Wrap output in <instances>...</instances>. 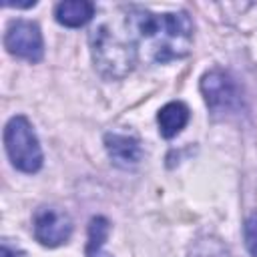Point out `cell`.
Here are the masks:
<instances>
[{
	"label": "cell",
	"instance_id": "6da1fadb",
	"mask_svg": "<svg viewBox=\"0 0 257 257\" xmlns=\"http://www.w3.org/2000/svg\"><path fill=\"white\" fill-rule=\"evenodd\" d=\"M122 26L137 54L155 64L187 56L193 44V22L187 12L157 14L145 8H128Z\"/></svg>",
	"mask_w": 257,
	"mask_h": 257
},
{
	"label": "cell",
	"instance_id": "7a4b0ae2",
	"mask_svg": "<svg viewBox=\"0 0 257 257\" xmlns=\"http://www.w3.org/2000/svg\"><path fill=\"white\" fill-rule=\"evenodd\" d=\"M90 50L94 58V66L106 78H122L126 76L137 60L139 54L120 22H102L90 32Z\"/></svg>",
	"mask_w": 257,
	"mask_h": 257
},
{
	"label": "cell",
	"instance_id": "3957f363",
	"mask_svg": "<svg viewBox=\"0 0 257 257\" xmlns=\"http://www.w3.org/2000/svg\"><path fill=\"white\" fill-rule=\"evenodd\" d=\"M4 147L10 163L22 173H36L42 167V149L26 116L18 114L6 122Z\"/></svg>",
	"mask_w": 257,
	"mask_h": 257
},
{
	"label": "cell",
	"instance_id": "277c9868",
	"mask_svg": "<svg viewBox=\"0 0 257 257\" xmlns=\"http://www.w3.org/2000/svg\"><path fill=\"white\" fill-rule=\"evenodd\" d=\"M201 92L205 96L207 106L217 114L235 112L241 108L243 98H241L239 84L225 70L215 68L205 72L201 78Z\"/></svg>",
	"mask_w": 257,
	"mask_h": 257
},
{
	"label": "cell",
	"instance_id": "5b68a950",
	"mask_svg": "<svg viewBox=\"0 0 257 257\" xmlns=\"http://www.w3.org/2000/svg\"><path fill=\"white\" fill-rule=\"evenodd\" d=\"M4 46L12 56L38 62L44 54L42 32L32 20H12L4 34Z\"/></svg>",
	"mask_w": 257,
	"mask_h": 257
},
{
	"label": "cell",
	"instance_id": "8992f818",
	"mask_svg": "<svg viewBox=\"0 0 257 257\" xmlns=\"http://www.w3.org/2000/svg\"><path fill=\"white\" fill-rule=\"evenodd\" d=\"M34 237L44 247H58L68 241L72 233V221L64 211L54 207H40L32 221Z\"/></svg>",
	"mask_w": 257,
	"mask_h": 257
},
{
	"label": "cell",
	"instance_id": "52a82bcc",
	"mask_svg": "<svg viewBox=\"0 0 257 257\" xmlns=\"http://www.w3.org/2000/svg\"><path fill=\"white\" fill-rule=\"evenodd\" d=\"M104 147H106V153L110 155V159L120 167L137 165L143 157L141 143L135 137H128V135L108 133L104 137Z\"/></svg>",
	"mask_w": 257,
	"mask_h": 257
},
{
	"label": "cell",
	"instance_id": "ba28073f",
	"mask_svg": "<svg viewBox=\"0 0 257 257\" xmlns=\"http://www.w3.org/2000/svg\"><path fill=\"white\" fill-rule=\"evenodd\" d=\"M94 16V4L88 0H64L54 8V18L58 24L68 28L84 26Z\"/></svg>",
	"mask_w": 257,
	"mask_h": 257
},
{
	"label": "cell",
	"instance_id": "9c48e42d",
	"mask_svg": "<svg viewBox=\"0 0 257 257\" xmlns=\"http://www.w3.org/2000/svg\"><path fill=\"white\" fill-rule=\"evenodd\" d=\"M189 106L181 100H173V102H167L159 114H157V122H159V131L165 139H173L175 135H179L185 124L189 122Z\"/></svg>",
	"mask_w": 257,
	"mask_h": 257
},
{
	"label": "cell",
	"instance_id": "30bf717a",
	"mask_svg": "<svg viewBox=\"0 0 257 257\" xmlns=\"http://www.w3.org/2000/svg\"><path fill=\"white\" fill-rule=\"evenodd\" d=\"M108 231H110V223L104 219V217H92L90 219V225H88V241H86V255H94L102 243L106 241L108 237Z\"/></svg>",
	"mask_w": 257,
	"mask_h": 257
},
{
	"label": "cell",
	"instance_id": "8fae6325",
	"mask_svg": "<svg viewBox=\"0 0 257 257\" xmlns=\"http://www.w3.org/2000/svg\"><path fill=\"white\" fill-rule=\"evenodd\" d=\"M243 237H245V247L247 251L257 257V211L251 213L243 225Z\"/></svg>",
	"mask_w": 257,
	"mask_h": 257
},
{
	"label": "cell",
	"instance_id": "7c38bea8",
	"mask_svg": "<svg viewBox=\"0 0 257 257\" xmlns=\"http://www.w3.org/2000/svg\"><path fill=\"white\" fill-rule=\"evenodd\" d=\"M34 4H36V0H30V2H10V0H4V6H12V8H30Z\"/></svg>",
	"mask_w": 257,
	"mask_h": 257
},
{
	"label": "cell",
	"instance_id": "4fadbf2b",
	"mask_svg": "<svg viewBox=\"0 0 257 257\" xmlns=\"http://www.w3.org/2000/svg\"><path fill=\"white\" fill-rule=\"evenodd\" d=\"M14 255H16V253H14V251L4 243V245H2V257H14Z\"/></svg>",
	"mask_w": 257,
	"mask_h": 257
}]
</instances>
